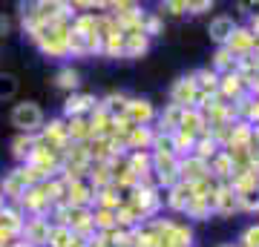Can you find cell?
Masks as SVG:
<instances>
[{
    "label": "cell",
    "instance_id": "83f0119b",
    "mask_svg": "<svg viewBox=\"0 0 259 247\" xmlns=\"http://www.w3.org/2000/svg\"><path fill=\"white\" fill-rule=\"evenodd\" d=\"M147 167H150V158H147V156H136V158H133V173L141 175Z\"/></svg>",
    "mask_w": 259,
    "mask_h": 247
},
{
    "label": "cell",
    "instance_id": "44dd1931",
    "mask_svg": "<svg viewBox=\"0 0 259 247\" xmlns=\"http://www.w3.org/2000/svg\"><path fill=\"white\" fill-rule=\"evenodd\" d=\"M153 150L161 153V156H176V141H173V132L153 135Z\"/></svg>",
    "mask_w": 259,
    "mask_h": 247
},
{
    "label": "cell",
    "instance_id": "4316f807",
    "mask_svg": "<svg viewBox=\"0 0 259 247\" xmlns=\"http://www.w3.org/2000/svg\"><path fill=\"white\" fill-rule=\"evenodd\" d=\"M29 146H32V138H18V141H15V156L18 158H23V156H32V150H29Z\"/></svg>",
    "mask_w": 259,
    "mask_h": 247
},
{
    "label": "cell",
    "instance_id": "1f68e13d",
    "mask_svg": "<svg viewBox=\"0 0 259 247\" xmlns=\"http://www.w3.org/2000/svg\"><path fill=\"white\" fill-rule=\"evenodd\" d=\"M12 29V20L6 18V15H0V32H3V35H6V32H9Z\"/></svg>",
    "mask_w": 259,
    "mask_h": 247
},
{
    "label": "cell",
    "instance_id": "9c48e42d",
    "mask_svg": "<svg viewBox=\"0 0 259 247\" xmlns=\"http://www.w3.org/2000/svg\"><path fill=\"white\" fill-rule=\"evenodd\" d=\"M253 46H256V37L250 35V29H236L233 37L228 40V52L231 55H250Z\"/></svg>",
    "mask_w": 259,
    "mask_h": 247
},
{
    "label": "cell",
    "instance_id": "ffe728a7",
    "mask_svg": "<svg viewBox=\"0 0 259 247\" xmlns=\"http://www.w3.org/2000/svg\"><path fill=\"white\" fill-rule=\"evenodd\" d=\"M55 83L61 86V89L75 92V89H78V83H81V75L75 72L72 66H64V69H61V72L55 75Z\"/></svg>",
    "mask_w": 259,
    "mask_h": 247
},
{
    "label": "cell",
    "instance_id": "2e32d148",
    "mask_svg": "<svg viewBox=\"0 0 259 247\" xmlns=\"http://www.w3.org/2000/svg\"><path fill=\"white\" fill-rule=\"evenodd\" d=\"M182 118H185V110L176 107V104H170V107L164 110V115H161V127H164V132H179Z\"/></svg>",
    "mask_w": 259,
    "mask_h": 247
},
{
    "label": "cell",
    "instance_id": "ac0fdd59",
    "mask_svg": "<svg viewBox=\"0 0 259 247\" xmlns=\"http://www.w3.org/2000/svg\"><path fill=\"white\" fill-rule=\"evenodd\" d=\"M72 241H75V233L66 224H58V227L49 230V244L52 247H72Z\"/></svg>",
    "mask_w": 259,
    "mask_h": 247
},
{
    "label": "cell",
    "instance_id": "603a6c76",
    "mask_svg": "<svg viewBox=\"0 0 259 247\" xmlns=\"http://www.w3.org/2000/svg\"><path fill=\"white\" fill-rule=\"evenodd\" d=\"M130 144L136 150H147V144H153V135L147 132V127H133L130 132Z\"/></svg>",
    "mask_w": 259,
    "mask_h": 247
},
{
    "label": "cell",
    "instance_id": "52a82bcc",
    "mask_svg": "<svg viewBox=\"0 0 259 247\" xmlns=\"http://www.w3.org/2000/svg\"><path fill=\"white\" fill-rule=\"evenodd\" d=\"M193 199H196V184H173L167 202H170L173 210H185L187 213V207L193 204Z\"/></svg>",
    "mask_w": 259,
    "mask_h": 247
},
{
    "label": "cell",
    "instance_id": "7402d4cb",
    "mask_svg": "<svg viewBox=\"0 0 259 247\" xmlns=\"http://www.w3.org/2000/svg\"><path fill=\"white\" fill-rule=\"evenodd\" d=\"M18 78L9 72H0V101H9V98H15L18 95Z\"/></svg>",
    "mask_w": 259,
    "mask_h": 247
},
{
    "label": "cell",
    "instance_id": "f1b7e54d",
    "mask_svg": "<svg viewBox=\"0 0 259 247\" xmlns=\"http://www.w3.org/2000/svg\"><path fill=\"white\" fill-rule=\"evenodd\" d=\"M213 9L210 0H202V3H187V12H193V15H202V12Z\"/></svg>",
    "mask_w": 259,
    "mask_h": 247
},
{
    "label": "cell",
    "instance_id": "ba28073f",
    "mask_svg": "<svg viewBox=\"0 0 259 247\" xmlns=\"http://www.w3.org/2000/svg\"><path fill=\"white\" fill-rule=\"evenodd\" d=\"M153 104L144 101V98H136V101H127V118L136 124V127H144L150 118H153Z\"/></svg>",
    "mask_w": 259,
    "mask_h": 247
},
{
    "label": "cell",
    "instance_id": "4dcf8cb0",
    "mask_svg": "<svg viewBox=\"0 0 259 247\" xmlns=\"http://www.w3.org/2000/svg\"><path fill=\"white\" fill-rule=\"evenodd\" d=\"M164 9H170L173 15H179V12H187V3H167Z\"/></svg>",
    "mask_w": 259,
    "mask_h": 247
},
{
    "label": "cell",
    "instance_id": "8fae6325",
    "mask_svg": "<svg viewBox=\"0 0 259 247\" xmlns=\"http://www.w3.org/2000/svg\"><path fill=\"white\" fill-rule=\"evenodd\" d=\"M147 52V32H133L124 35V55L127 58H139Z\"/></svg>",
    "mask_w": 259,
    "mask_h": 247
},
{
    "label": "cell",
    "instance_id": "4fadbf2b",
    "mask_svg": "<svg viewBox=\"0 0 259 247\" xmlns=\"http://www.w3.org/2000/svg\"><path fill=\"white\" fill-rule=\"evenodd\" d=\"M207 170H210L213 175H219V178H231L233 170H236V164L231 161V156H228V153H216V156L210 158Z\"/></svg>",
    "mask_w": 259,
    "mask_h": 247
},
{
    "label": "cell",
    "instance_id": "484cf974",
    "mask_svg": "<svg viewBox=\"0 0 259 247\" xmlns=\"http://www.w3.org/2000/svg\"><path fill=\"white\" fill-rule=\"evenodd\" d=\"M196 146H199V153H196V156L202 158V161H207V156H210V158L216 156V141H213V138H204V141H199Z\"/></svg>",
    "mask_w": 259,
    "mask_h": 247
},
{
    "label": "cell",
    "instance_id": "3957f363",
    "mask_svg": "<svg viewBox=\"0 0 259 247\" xmlns=\"http://www.w3.org/2000/svg\"><path fill=\"white\" fill-rule=\"evenodd\" d=\"M207 175H210L207 161H202L199 156H190L187 161H179V178H182V184H202Z\"/></svg>",
    "mask_w": 259,
    "mask_h": 247
},
{
    "label": "cell",
    "instance_id": "f546056e",
    "mask_svg": "<svg viewBox=\"0 0 259 247\" xmlns=\"http://www.w3.org/2000/svg\"><path fill=\"white\" fill-rule=\"evenodd\" d=\"M231 52H228V49H222V52H219V55H216V69H225V66H231Z\"/></svg>",
    "mask_w": 259,
    "mask_h": 247
},
{
    "label": "cell",
    "instance_id": "836d02e7",
    "mask_svg": "<svg viewBox=\"0 0 259 247\" xmlns=\"http://www.w3.org/2000/svg\"><path fill=\"white\" fill-rule=\"evenodd\" d=\"M250 35L259 40V15H256V20H253V29H250Z\"/></svg>",
    "mask_w": 259,
    "mask_h": 247
},
{
    "label": "cell",
    "instance_id": "6da1fadb",
    "mask_svg": "<svg viewBox=\"0 0 259 247\" xmlns=\"http://www.w3.org/2000/svg\"><path fill=\"white\" fill-rule=\"evenodd\" d=\"M12 127L20 129V132H37V129L44 127V110L37 107L35 101H20L15 104V110H12Z\"/></svg>",
    "mask_w": 259,
    "mask_h": 247
},
{
    "label": "cell",
    "instance_id": "cb8c5ba5",
    "mask_svg": "<svg viewBox=\"0 0 259 247\" xmlns=\"http://www.w3.org/2000/svg\"><path fill=\"white\" fill-rule=\"evenodd\" d=\"M219 89L225 92V95H239V89H242V78L239 75H225L222 81H219Z\"/></svg>",
    "mask_w": 259,
    "mask_h": 247
},
{
    "label": "cell",
    "instance_id": "e575fe53",
    "mask_svg": "<svg viewBox=\"0 0 259 247\" xmlns=\"http://www.w3.org/2000/svg\"><path fill=\"white\" fill-rule=\"evenodd\" d=\"M253 92H259V78H253Z\"/></svg>",
    "mask_w": 259,
    "mask_h": 247
},
{
    "label": "cell",
    "instance_id": "30bf717a",
    "mask_svg": "<svg viewBox=\"0 0 259 247\" xmlns=\"http://www.w3.org/2000/svg\"><path fill=\"white\" fill-rule=\"evenodd\" d=\"M236 207H239V202H236V192H233V187H219V190L213 192V210H216V213L231 216Z\"/></svg>",
    "mask_w": 259,
    "mask_h": 247
},
{
    "label": "cell",
    "instance_id": "7c38bea8",
    "mask_svg": "<svg viewBox=\"0 0 259 247\" xmlns=\"http://www.w3.org/2000/svg\"><path fill=\"white\" fill-rule=\"evenodd\" d=\"M236 202H239L242 210H248V213L259 210V181L248 184V187H242V190L236 192Z\"/></svg>",
    "mask_w": 259,
    "mask_h": 247
},
{
    "label": "cell",
    "instance_id": "8992f818",
    "mask_svg": "<svg viewBox=\"0 0 259 247\" xmlns=\"http://www.w3.org/2000/svg\"><path fill=\"white\" fill-rule=\"evenodd\" d=\"M236 23H233V18H228V15H219V18H213L210 20V29H207V35L216 40V43H222L228 46V40L233 37V32H236Z\"/></svg>",
    "mask_w": 259,
    "mask_h": 247
},
{
    "label": "cell",
    "instance_id": "d6986e66",
    "mask_svg": "<svg viewBox=\"0 0 259 247\" xmlns=\"http://www.w3.org/2000/svg\"><path fill=\"white\" fill-rule=\"evenodd\" d=\"M204 127V115L196 110H185V118H182V127H179V132H187V135H196L199 129Z\"/></svg>",
    "mask_w": 259,
    "mask_h": 247
},
{
    "label": "cell",
    "instance_id": "e0dca14e",
    "mask_svg": "<svg viewBox=\"0 0 259 247\" xmlns=\"http://www.w3.org/2000/svg\"><path fill=\"white\" fill-rule=\"evenodd\" d=\"M0 230H3L6 236L20 233V230H23V219H20L15 210H3V207H0Z\"/></svg>",
    "mask_w": 259,
    "mask_h": 247
},
{
    "label": "cell",
    "instance_id": "9a60e30c",
    "mask_svg": "<svg viewBox=\"0 0 259 247\" xmlns=\"http://www.w3.org/2000/svg\"><path fill=\"white\" fill-rule=\"evenodd\" d=\"M193 81H196L199 95H202V92H216L219 89V72H216V69H202L199 75H193Z\"/></svg>",
    "mask_w": 259,
    "mask_h": 247
},
{
    "label": "cell",
    "instance_id": "277c9868",
    "mask_svg": "<svg viewBox=\"0 0 259 247\" xmlns=\"http://www.w3.org/2000/svg\"><path fill=\"white\" fill-rule=\"evenodd\" d=\"M153 173L158 175V181L173 187L179 178V161L176 156H161V153H153Z\"/></svg>",
    "mask_w": 259,
    "mask_h": 247
},
{
    "label": "cell",
    "instance_id": "5b68a950",
    "mask_svg": "<svg viewBox=\"0 0 259 247\" xmlns=\"http://www.w3.org/2000/svg\"><path fill=\"white\" fill-rule=\"evenodd\" d=\"M49 230H52V224H49L47 219H32V221H26L23 224V236H26V241L23 244H29V247H44V244H49Z\"/></svg>",
    "mask_w": 259,
    "mask_h": 247
},
{
    "label": "cell",
    "instance_id": "d6a6232c",
    "mask_svg": "<svg viewBox=\"0 0 259 247\" xmlns=\"http://www.w3.org/2000/svg\"><path fill=\"white\" fill-rule=\"evenodd\" d=\"M248 115H250V118H259V98H256V101H250V107H248Z\"/></svg>",
    "mask_w": 259,
    "mask_h": 247
},
{
    "label": "cell",
    "instance_id": "d590c367",
    "mask_svg": "<svg viewBox=\"0 0 259 247\" xmlns=\"http://www.w3.org/2000/svg\"><path fill=\"white\" fill-rule=\"evenodd\" d=\"M9 247H29V244H23V241H18V244H9Z\"/></svg>",
    "mask_w": 259,
    "mask_h": 247
},
{
    "label": "cell",
    "instance_id": "d4e9b609",
    "mask_svg": "<svg viewBox=\"0 0 259 247\" xmlns=\"http://www.w3.org/2000/svg\"><path fill=\"white\" fill-rule=\"evenodd\" d=\"M242 247H259V224H250L242 233Z\"/></svg>",
    "mask_w": 259,
    "mask_h": 247
},
{
    "label": "cell",
    "instance_id": "7a4b0ae2",
    "mask_svg": "<svg viewBox=\"0 0 259 247\" xmlns=\"http://www.w3.org/2000/svg\"><path fill=\"white\" fill-rule=\"evenodd\" d=\"M170 98H173V104H176V107H182V110H190V104H196V98H199V89H196L193 75L179 78V81L173 83V89H170Z\"/></svg>",
    "mask_w": 259,
    "mask_h": 247
},
{
    "label": "cell",
    "instance_id": "5bb4252c",
    "mask_svg": "<svg viewBox=\"0 0 259 247\" xmlns=\"http://www.w3.org/2000/svg\"><path fill=\"white\" fill-rule=\"evenodd\" d=\"M93 104H95L93 95H69L66 104H64V112H66V115H72V118H78L81 112L93 110Z\"/></svg>",
    "mask_w": 259,
    "mask_h": 247
}]
</instances>
